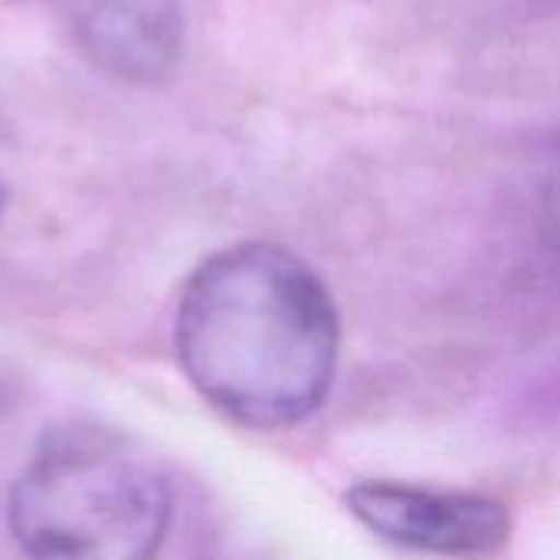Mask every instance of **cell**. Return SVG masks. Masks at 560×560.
<instances>
[{
  "label": "cell",
  "instance_id": "obj_1",
  "mask_svg": "<svg viewBox=\"0 0 560 560\" xmlns=\"http://www.w3.org/2000/svg\"><path fill=\"white\" fill-rule=\"evenodd\" d=\"M174 345L190 387L226 420L289 430L331 394L341 318L302 256L276 243H236L190 272Z\"/></svg>",
  "mask_w": 560,
  "mask_h": 560
},
{
  "label": "cell",
  "instance_id": "obj_6",
  "mask_svg": "<svg viewBox=\"0 0 560 560\" xmlns=\"http://www.w3.org/2000/svg\"><path fill=\"white\" fill-rule=\"evenodd\" d=\"M7 207V174H3V128H0V213Z\"/></svg>",
  "mask_w": 560,
  "mask_h": 560
},
{
  "label": "cell",
  "instance_id": "obj_2",
  "mask_svg": "<svg viewBox=\"0 0 560 560\" xmlns=\"http://www.w3.org/2000/svg\"><path fill=\"white\" fill-rule=\"evenodd\" d=\"M7 515L30 560H158L171 489L118 430L62 423L13 479Z\"/></svg>",
  "mask_w": 560,
  "mask_h": 560
},
{
  "label": "cell",
  "instance_id": "obj_5",
  "mask_svg": "<svg viewBox=\"0 0 560 560\" xmlns=\"http://www.w3.org/2000/svg\"><path fill=\"white\" fill-rule=\"evenodd\" d=\"M545 213H548V230L560 253V151L555 158V167L548 174V190H545Z\"/></svg>",
  "mask_w": 560,
  "mask_h": 560
},
{
  "label": "cell",
  "instance_id": "obj_3",
  "mask_svg": "<svg viewBox=\"0 0 560 560\" xmlns=\"http://www.w3.org/2000/svg\"><path fill=\"white\" fill-rule=\"evenodd\" d=\"M345 505L371 535L413 555L499 560L512 548L515 522L509 505L482 492L371 479L351 486Z\"/></svg>",
  "mask_w": 560,
  "mask_h": 560
},
{
  "label": "cell",
  "instance_id": "obj_4",
  "mask_svg": "<svg viewBox=\"0 0 560 560\" xmlns=\"http://www.w3.org/2000/svg\"><path fill=\"white\" fill-rule=\"evenodd\" d=\"M75 52L125 85L167 82L184 56L180 0H49Z\"/></svg>",
  "mask_w": 560,
  "mask_h": 560
}]
</instances>
